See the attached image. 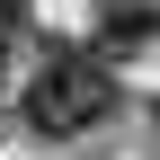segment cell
I'll return each mask as SVG.
<instances>
[{
  "label": "cell",
  "instance_id": "cell-1",
  "mask_svg": "<svg viewBox=\"0 0 160 160\" xmlns=\"http://www.w3.org/2000/svg\"><path fill=\"white\" fill-rule=\"evenodd\" d=\"M98 116H116V71L98 53H53L27 89V125L36 133H89Z\"/></svg>",
  "mask_w": 160,
  "mask_h": 160
},
{
  "label": "cell",
  "instance_id": "cell-2",
  "mask_svg": "<svg viewBox=\"0 0 160 160\" xmlns=\"http://www.w3.org/2000/svg\"><path fill=\"white\" fill-rule=\"evenodd\" d=\"M151 0H98V62L107 53H125V45H151Z\"/></svg>",
  "mask_w": 160,
  "mask_h": 160
},
{
  "label": "cell",
  "instance_id": "cell-3",
  "mask_svg": "<svg viewBox=\"0 0 160 160\" xmlns=\"http://www.w3.org/2000/svg\"><path fill=\"white\" fill-rule=\"evenodd\" d=\"M27 27H36V9H27V0H0V53H9Z\"/></svg>",
  "mask_w": 160,
  "mask_h": 160
}]
</instances>
